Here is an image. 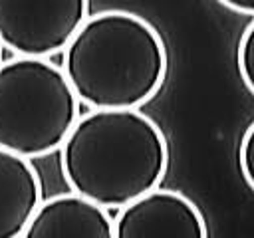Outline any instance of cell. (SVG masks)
<instances>
[{
    "instance_id": "8992f818",
    "label": "cell",
    "mask_w": 254,
    "mask_h": 238,
    "mask_svg": "<svg viewBox=\"0 0 254 238\" xmlns=\"http://www.w3.org/2000/svg\"><path fill=\"white\" fill-rule=\"evenodd\" d=\"M20 238H113V218L79 194L62 192L40 202Z\"/></svg>"
},
{
    "instance_id": "8fae6325",
    "label": "cell",
    "mask_w": 254,
    "mask_h": 238,
    "mask_svg": "<svg viewBox=\"0 0 254 238\" xmlns=\"http://www.w3.org/2000/svg\"><path fill=\"white\" fill-rule=\"evenodd\" d=\"M2 50H4V48H2V44H0V61H2Z\"/></svg>"
},
{
    "instance_id": "7a4b0ae2",
    "label": "cell",
    "mask_w": 254,
    "mask_h": 238,
    "mask_svg": "<svg viewBox=\"0 0 254 238\" xmlns=\"http://www.w3.org/2000/svg\"><path fill=\"white\" fill-rule=\"evenodd\" d=\"M169 58L159 30L129 10L89 14L64 48L62 69L89 109H139L163 87Z\"/></svg>"
},
{
    "instance_id": "52a82bcc",
    "label": "cell",
    "mask_w": 254,
    "mask_h": 238,
    "mask_svg": "<svg viewBox=\"0 0 254 238\" xmlns=\"http://www.w3.org/2000/svg\"><path fill=\"white\" fill-rule=\"evenodd\" d=\"M42 200V178L32 161L0 147V238H20Z\"/></svg>"
},
{
    "instance_id": "6da1fadb",
    "label": "cell",
    "mask_w": 254,
    "mask_h": 238,
    "mask_svg": "<svg viewBox=\"0 0 254 238\" xmlns=\"http://www.w3.org/2000/svg\"><path fill=\"white\" fill-rule=\"evenodd\" d=\"M60 167L71 192L119 210L161 186L169 145L163 129L139 109H91L62 143Z\"/></svg>"
},
{
    "instance_id": "30bf717a",
    "label": "cell",
    "mask_w": 254,
    "mask_h": 238,
    "mask_svg": "<svg viewBox=\"0 0 254 238\" xmlns=\"http://www.w3.org/2000/svg\"><path fill=\"white\" fill-rule=\"evenodd\" d=\"M216 2H220L222 6H226L232 12L254 16V0H216Z\"/></svg>"
},
{
    "instance_id": "ba28073f",
    "label": "cell",
    "mask_w": 254,
    "mask_h": 238,
    "mask_svg": "<svg viewBox=\"0 0 254 238\" xmlns=\"http://www.w3.org/2000/svg\"><path fill=\"white\" fill-rule=\"evenodd\" d=\"M236 63H238V73H240L246 89L254 95V20L244 28V32L238 40Z\"/></svg>"
},
{
    "instance_id": "5b68a950",
    "label": "cell",
    "mask_w": 254,
    "mask_h": 238,
    "mask_svg": "<svg viewBox=\"0 0 254 238\" xmlns=\"http://www.w3.org/2000/svg\"><path fill=\"white\" fill-rule=\"evenodd\" d=\"M113 238H208V226L187 194L157 186L119 208Z\"/></svg>"
},
{
    "instance_id": "9c48e42d",
    "label": "cell",
    "mask_w": 254,
    "mask_h": 238,
    "mask_svg": "<svg viewBox=\"0 0 254 238\" xmlns=\"http://www.w3.org/2000/svg\"><path fill=\"white\" fill-rule=\"evenodd\" d=\"M238 167L246 184L254 190V121L246 127L238 145Z\"/></svg>"
},
{
    "instance_id": "3957f363",
    "label": "cell",
    "mask_w": 254,
    "mask_h": 238,
    "mask_svg": "<svg viewBox=\"0 0 254 238\" xmlns=\"http://www.w3.org/2000/svg\"><path fill=\"white\" fill-rule=\"evenodd\" d=\"M81 103L62 65L50 58L0 61V147L38 159L60 151Z\"/></svg>"
},
{
    "instance_id": "277c9868",
    "label": "cell",
    "mask_w": 254,
    "mask_h": 238,
    "mask_svg": "<svg viewBox=\"0 0 254 238\" xmlns=\"http://www.w3.org/2000/svg\"><path fill=\"white\" fill-rule=\"evenodd\" d=\"M89 16V0H0V44L14 56L52 58Z\"/></svg>"
}]
</instances>
